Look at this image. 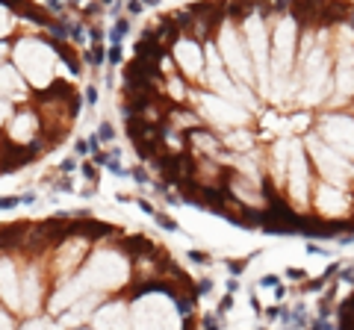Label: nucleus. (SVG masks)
<instances>
[{"mask_svg": "<svg viewBox=\"0 0 354 330\" xmlns=\"http://www.w3.org/2000/svg\"><path fill=\"white\" fill-rule=\"evenodd\" d=\"M272 68H274V77L277 86L287 83V77L292 74V59H295V24L290 18H283L274 32H272Z\"/></svg>", "mask_w": 354, "mask_h": 330, "instance_id": "obj_3", "label": "nucleus"}, {"mask_svg": "<svg viewBox=\"0 0 354 330\" xmlns=\"http://www.w3.org/2000/svg\"><path fill=\"white\" fill-rule=\"evenodd\" d=\"M97 330H127V310L124 304H113L95 315Z\"/></svg>", "mask_w": 354, "mask_h": 330, "instance_id": "obj_15", "label": "nucleus"}, {"mask_svg": "<svg viewBox=\"0 0 354 330\" xmlns=\"http://www.w3.org/2000/svg\"><path fill=\"white\" fill-rule=\"evenodd\" d=\"M328 71H331V62H328V50L322 45H307L304 47V56H301V65H298V83H301V100L304 103H319L328 92Z\"/></svg>", "mask_w": 354, "mask_h": 330, "instance_id": "obj_1", "label": "nucleus"}, {"mask_svg": "<svg viewBox=\"0 0 354 330\" xmlns=\"http://www.w3.org/2000/svg\"><path fill=\"white\" fill-rule=\"evenodd\" d=\"M80 277L86 286H121L127 277V266L115 253H97Z\"/></svg>", "mask_w": 354, "mask_h": 330, "instance_id": "obj_8", "label": "nucleus"}, {"mask_svg": "<svg viewBox=\"0 0 354 330\" xmlns=\"http://www.w3.org/2000/svg\"><path fill=\"white\" fill-rule=\"evenodd\" d=\"M6 30H9V18H6V9L0 6V35H3Z\"/></svg>", "mask_w": 354, "mask_h": 330, "instance_id": "obj_24", "label": "nucleus"}, {"mask_svg": "<svg viewBox=\"0 0 354 330\" xmlns=\"http://www.w3.org/2000/svg\"><path fill=\"white\" fill-rule=\"evenodd\" d=\"M316 209L322 215H342L348 209V198L342 195V189L325 183V186H319V192H316Z\"/></svg>", "mask_w": 354, "mask_h": 330, "instance_id": "obj_12", "label": "nucleus"}, {"mask_svg": "<svg viewBox=\"0 0 354 330\" xmlns=\"http://www.w3.org/2000/svg\"><path fill=\"white\" fill-rule=\"evenodd\" d=\"M59 168H62V171H65V174H71V171H74V159H65V162H62V165H59Z\"/></svg>", "mask_w": 354, "mask_h": 330, "instance_id": "obj_28", "label": "nucleus"}, {"mask_svg": "<svg viewBox=\"0 0 354 330\" xmlns=\"http://www.w3.org/2000/svg\"><path fill=\"white\" fill-rule=\"evenodd\" d=\"M3 53H6V45H0V56H3Z\"/></svg>", "mask_w": 354, "mask_h": 330, "instance_id": "obj_30", "label": "nucleus"}, {"mask_svg": "<svg viewBox=\"0 0 354 330\" xmlns=\"http://www.w3.org/2000/svg\"><path fill=\"white\" fill-rule=\"evenodd\" d=\"M115 136V130L110 127V124H100V130H97V139H106V141H110Z\"/></svg>", "mask_w": 354, "mask_h": 330, "instance_id": "obj_23", "label": "nucleus"}, {"mask_svg": "<svg viewBox=\"0 0 354 330\" xmlns=\"http://www.w3.org/2000/svg\"><path fill=\"white\" fill-rule=\"evenodd\" d=\"M219 42H222L225 65L233 71V74H236L242 83H251V80H254V68H251V62H248V47H245V42L239 39V32H236L230 24H225V27H222V35H219Z\"/></svg>", "mask_w": 354, "mask_h": 330, "instance_id": "obj_7", "label": "nucleus"}, {"mask_svg": "<svg viewBox=\"0 0 354 330\" xmlns=\"http://www.w3.org/2000/svg\"><path fill=\"white\" fill-rule=\"evenodd\" d=\"M290 195L292 201L301 206L307 201V162H304V151L301 144H290Z\"/></svg>", "mask_w": 354, "mask_h": 330, "instance_id": "obj_10", "label": "nucleus"}, {"mask_svg": "<svg viewBox=\"0 0 354 330\" xmlns=\"http://www.w3.org/2000/svg\"><path fill=\"white\" fill-rule=\"evenodd\" d=\"M24 286H27V298H24V310L32 313L35 310V301H39V274H35V268L27 271L24 277Z\"/></svg>", "mask_w": 354, "mask_h": 330, "instance_id": "obj_17", "label": "nucleus"}, {"mask_svg": "<svg viewBox=\"0 0 354 330\" xmlns=\"http://www.w3.org/2000/svg\"><path fill=\"white\" fill-rule=\"evenodd\" d=\"M337 92H339L342 100L354 94V65L351 68H337Z\"/></svg>", "mask_w": 354, "mask_h": 330, "instance_id": "obj_18", "label": "nucleus"}, {"mask_svg": "<svg viewBox=\"0 0 354 330\" xmlns=\"http://www.w3.org/2000/svg\"><path fill=\"white\" fill-rule=\"evenodd\" d=\"M32 124H35V118H32V115H18V118H15V124L9 127V136H12L15 141H27V139H30Z\"/></svg>", "mask_w": 354, "mask_h": 330, "instance_id": "obj_19", "label": "nucleus"}, {"mask_svg": "<svg viewBox=\"0 0 354 330\" xmlns=\"http://www.w3.org/2000/svg\"><path fill=\"white\" fill-rule=\"evenodd\" d=\"M307 151L319 168V174H322L328 180V186H337V189H345V183L351 180L354 168L348 165V159H342L337 151H331L325 141H319V136H310L307 139Z\"/></svg>", "mask_w": 354, "mask_h": 330, "instance_id": "obj_2", "label": "nucleus"}, {"mask_svg": "<svg viewBox=\"0 0 354 330\" xmlns=\"http://www.w3.org/2000/svg\"><path fill=\"white\" fill-rule=\"evenodd\" d=\"M242 32H245V47L251 50V56L257 59V71H260V86L269 94L272 92V80H269V32L260 15H251L242 21Z\"/></svg>", "mask_w": 354, "mask_h": 330, "instance_id": "obj_4", "label": "nucleus"}, {"mask_svg": "<svg viewBox=\"0 0 354 330\" xmlns=\"http://www.w3.org/2000/svg\"><path fill=\"white\" fill-rule=\"evenodd\" d=\"M227 144H230V148L245 151L248 144H251V136H245V133H227Z\"/></svg>", "mask_w": 354, "mask_h": 330, "instance_id": "obj_20", "label": "nucleus"}, {"mask_svg": "<svg viewBox=\"0 0 354 330\" xmlns=\"http://www.w3.org/2000/svg\"><path fill=\"white\" fill-rule=\"evenodd\" d=\"M174 59L180 65L189 77H201V65H204V56H201V47L195 42H177L174 45Z\"/></svg>", "mask_w": 354, "mask_h": 330, "instance_id": "obj_13", "label": "nucleus"}, {"mask_svg": "<svg viewBox=\"0 0 354 330\" xmlns=\"http://www.w3.org/2000/svg\"><path fill=\"white\" fill-rule=\"evenodd\" d=\"M18 201L15 198H0V209H9V206H15Z\"/></svg>", "mask_w": 354, "mask_h": 330, "instance_id": "obj_25", "label": "nucleus"}, {"mask_svg": "<svg viewBox=\"0 0 354 330\" xmlns=\"http://www.w3.org/2000/svg\"><path fill=\"white\" fill-rule=\"evenodd\" d=\"M198 106L204 109V115L209 121H216L219 127L225 130H233V127H242L245 124V109H239L236 103L225 100V97H216V94H198Z\"/></svg>", "mask_w": 354, "mask_h": 330, "instance_id": "obj_9", "label": "nucleus"}, {"mask_svg": "<svg viewBox=\"0 0 354 330\" xmlns=\"http://www.w3.org/2000/svg\"><path fill=\"white\" fill-rule=\"evenodd\" d=\"M0 92H6L9 97H24V83H21V77H18V71L12 68V65H6V68H0Z\"/></svg>", "mask_w": 354, "mask_h": 330, "instance_id": "obj_16", "label": "nucleus"}, {"mask_svg": "<svg viewBox=\"0 0 354 330\" xmlns=\"http://www.w3.org/2000/svg\"><path fill=\"white\" fill-rule=\"evenodd\" d=\"M168 92H171V97L180 100V97H183V83L177 80V77H171V80H168Z\"/></svg>", "mask_w": 354, "mask_h": 330, "instance_id": "obj_21", "label": "nucleus"}, {"mask_svg": "<svg viewBox=\"0 0 354 330\" xmlns=\"http://www.w3.org/2000/svg\"><path fill=\"white\" fill-rule=\"evenodd\" d=\"M86 100H89V103H95V100H97V89H95V86H92V89H86Z\"/></svg>", "mask_w": 354, "mask_h": 330, "instance_id": "obj_26", "label": "nucleus"}, {"mask_svg": "<svg viewBox=\"0 0 354 330\" xmlns=\"http://www.w3.org/2000/svg\"><path fill=\"white\" fill-rule=\"evenodd\" d=\"M0 295L9 307H21V295H18V277L9 260H0Z\"/></svg>", "mask_w": 354, "mask_h": 330, "instance_id": "obj_14", "label": "nucleus"}, {"mask_svg": "<svg viewBox=\"0 0 354 330\" xmlns=\"http://www.w3.org/2000/svg\"><path fill=\"white\" fill-rule=\"evenodd\" d=\"M6 115H9V103H6V100H0V121H3Z\"/></svg>", "mask_w": 354, "mask_h": 330, "instance_id": "obj_27", "label": "nucleus"}, {"mask_svg": "<svg viewBox=\"0 0 354 330\" xmlns=\"http://www.w3.org/2000/svg\"><path fill=\"white\" fill-rule=\"evenodd\" d=\"M15 59H18V68L35 83V86H45L50 80V68H53V59H50V50L42 45V42H32V39H24L15 50Z\"/></svg>", "mask_w": 354, "mask_h": 330, "instance_id": "obj_5", "label": "nucleus"}, {"mask_svg": "<svg viewBox=\"0 0 354 330\" xmlns=\"http://www.w3.org/2000/svg\"><path fill=\"white\" fill-rule=\"evenodd\" d=\"M319 136L342 159H354V118L328 115V118L319 121Z\"/></svg>", "mask_w": 354, "mask_h": 330, "instance_id": "obj_6", "label": "nucleus"}, {"mask_svg": "<svg viewBox=\"0 0 354 330\" xmlns=\"http://www.w3.org/2000/svg\"><path fill=\"white\" fill-rule=\"evenodd\" d=\"M207 56H209V71H207V80L212 83V89H216L225 100H230V103H248L245 97H242V92L233 86V80L225 74V68H222V62H219V53L216 50H207ZM251 106V103H248Z\"/></svg>", "mask_w": 354, "mask_h": 330, "instance_id": "obj_11", "label": "nucleus"}, {"mask_svg": "<svg viewBox=\"0 0 354 330\" xmlns=\"http://www.w3.org/2000/svg\"><path fill=\"white\" fill-rule=\"evenodd\" d=\"M0 330H9V318L6 315H0Z\"/></svg>", "mask_w": 354, "mask_h": 330, "instance_id": "obj_29", "label": "nucleus"}, {"mask_svg": "<svg viewBox=\"0 0 354 330\" xmlns=\"http://www.w3.org/2000/svg\"><path fill=\"white\" fill-rule=\"evenodd\" d=\"M124 32H127V21H118V24H115V30L110 32V35H113V42H118Z\"/></svg>", "mask_w": 354, "mask_h": 330, "instance_id": "obj_22", "label": "nucleus"}]
</instances>
